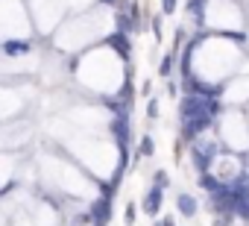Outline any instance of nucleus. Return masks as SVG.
<instances>
[{
    "mask_svg": "<svg viewBox=\"0 0 249 226\" xmlns=\"http://www.w3.org/2000/svg\"><path fill=\"white\" fill-rule=\"evenodd\" d=\"M164 188H159V185H153L147 194H144V200H141V206H144V214H150V217H156L159 214V208H161V200H164V194H161Z\"/></svg>",
    "mask_w": 249,
    "mask_h": 226,
    "instance_id": "nucleus-1",
    "label": "nucleus"
},
{
    "mask_svg": "<svg viewBox=\"0 0 249 226\" xmlns=\"http://www.w3.org/2000/svg\"><path fill=\"white\" fill-rule=\"evenodd\" d=\"M176 208H179L182 217H194L196 214V200L188 191H182V194H176Z\"/></svg>",
    "mask_w": 249,
    "mask_h": 226,
    "instance_id": "nucleus-2",
    "label": "nucleus"
},
{
    "mask_svg": "<svg viewBox=\"0 0 249 226\" xmlns=\"http://www.w3.org/2000/svg\"><path fill=\"white\" fill-rule=\"evenodd\" d=\"M173 65H176V53H167V56L159 62V76H161V79L173 76Z\"/></svg>",
    "mask_w": 249,
    "mask_h": 226,
    "instance_id": "nucleus-3",
    "label": "nucleus"
},
{
    "mask_svg": "<svg viewBox=\"0 0 249 226\" xmlns=\"http://www.w3.org/2000/svg\"><path fill=\"white\" fill-rule=\"evenodd\" d=\"M156 153V141H153V135H144L141 141H138V156H144V159H150Z\"/></svg>",
    "mask_w": 249,
    "mask_h": 226,
    "instance_id": "nucleus-4",
    "label": "nucleus"
},
{
    "mask_svg": "<svg viewBox=\"0 0 249 226\" xmlns=\"http://www.w3.org/2000/svg\"><path fill=\"white\" fill-rule=\"evenodd\" d=\"M153 185H159V188H167V185H170V176H167L164 168H159V170L153 173Z\"/></svg>",
    "mask_w": 249,
    "mask_h": 226,
    "instance_id": "nucleus-5",
    "label": "nucleus"
},
{
    "mask_svg": "<svg viewBox=\"0 0 249 226\" xmlns=\"http://www.w3.org/2000/svg\"><path fill=\"white\" fill-rule=\"evenodd\" d=\"M179 0H161V15H176Z\"/></svg>",
    "mask_w": 249,
    "mask_h": 226,
    "instance_id": "nucleus-6",
    "label": "nucleus"
},
{
    "mask_svg": "<svg viewBox=\"0 0 249 226\" xmlns=\"http://www.w3.org/2000/svg\"><path fill=\"white\" fill-rule=\"evenodd\" d=\"M147 118H159V97H150V103H147Z\"/></svg>",
    "mask_w": 249,
    "mask_h": 226,
    "instance_id": "nucleus-7",
    "label": "nucleus"
},
{
    "mask_svg": "<svg viewBox=\"0 0 249 226\" xmlns=\"http://www.w3.org/2000/svg\"><path fill=\"white\" fill-rule=\"evenodd\" d=\"M135 211H138V208H135V203H129V206H126V211H123V214H126V217H123V220H126V226H132V223H135Z\"/></svg>",
    "mask_w": 249,
    "mask_h": 226,
    "instance_id": "nucleus-8",
    "label": "nucleus"
},
{
    "mask_svg": "<svg viewBox=\"0 0 249 226\" xmlns=\"http://www.w3.org/2000/svg\"><path fill=\"white\" fill-rule=\"evenodd\" d=\"M150 91H153V82H150V79H147V82H141L138 94H141V97H150Z\"/></svg>",
    "mask_w": 249,
    "mask_h": 226,
    "instance_id": "nucleus-9",
    "label": "nucleus"
}]
</instances>
